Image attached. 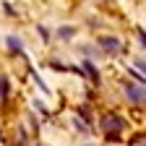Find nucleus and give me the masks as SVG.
<instances>
[{
	"label": "nucleus",
	"instance_id": "obj_1",
	"mask_svg": "<svg viewBox=\"0 0 146 146\" xmlns=\"http://www.w3.org/2000/svg\"><path fill=\"white\" fill-rule=\"evenodd\" d=\"M102 128H104L107 133L123 131V117H117V115H104V117H102Z\"/></svg>",
	"mask_w": 146,
	"mask_h": 146
},
{
	"label": "nucleus",
	"instance_id": "obj_2",
	"mask_svg": "<svg viewBox=\"0 0 146 146\" xmlns=\"http://www.w3.org/2000/svg\"><path fill=\"white\" fill-rule=\"evenodd\" d=\"M102 47H104V50H117V47H120V42H117V39H112V36H104V39H102Z\"/></svg>",
	"mask_w": 146,
	"mask_h": 146
},
{
	"label": "nucleus",
	"instance_id": "obj_3",
	"mask_svg": "<svg viewBox=\"0 0 146 146\" xmlns=\"http://www.w3.org/2000/svg\"><path fill=\"white\" fill-rule=\"evenodd\" d=\"M131 97H133L136 102H141V99H143V91H141V89H136V86H131Z\"/></svg>",
	"mask_w": 146,
	"mask_h": 146
}]
</instances>
